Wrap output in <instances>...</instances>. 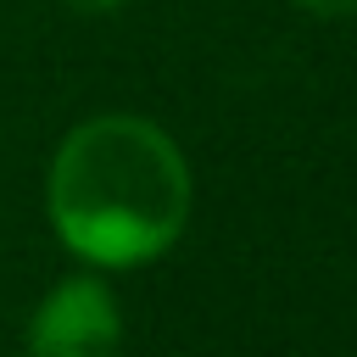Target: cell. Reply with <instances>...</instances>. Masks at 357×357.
I'll list each match as a JSON object with an SVG mask.
<instances>
[{"instance_id": "1", "label": "cell", "mask_w": 357, "mask_h": 357, "mask_svg": "<svg viewBox=\"0 0 357 357\" xmlns=\"http://www.w3.org/2000/svg\"><path fill=\"white\" fill-rule=\"evenodd\" d=\"M56 240L89 268L156 262L190 223V162L178 139L134 112H100L61 134L45 178Z\"/></svg>"}, {"instance_id": "2", "label": "cell", "mask_w": 357, "mask_h": 357, "mask_svg": "<svg viewBox=\"0 0 357 357\" xmlns=\"http://www.w3.org/2000/svg\"><path fill=\"white\" fill-rule=\"evenodd\" d=\"M123 312L100 273L61 279L28 318V357H117Z\"/></svg>"}, {"instance_id": "3", "label": "cell", "mask_w": 357, "mask_h": 357, "mask_svg": "<svg viewBox=\"0 0 357 357\" xmlns=\"http://www.w3.org/2000/svg\"><path fill=\"white\" fill-rule=\"evenodd\" d=\"M312 17H357V0H296Z\"/></svg>"}, {"instance_id": "4", "label": "cell", "mask_w": 357, "mask_h": 357, "mask_svg": "<svg viewBox=\"0 0 357 357\" xmlns=\"http://www.w3.org/2000/svg\"><path fill=\"white\" fill-rule=\"evenodd\" d=\"M67 11H89V17H100V11H117L123 0H61Z\"/></svg>"}]
</instances>
